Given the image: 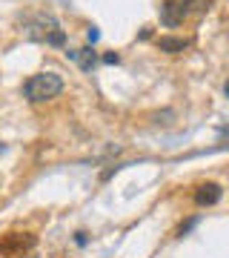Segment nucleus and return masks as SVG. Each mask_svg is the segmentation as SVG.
Wrapping results in <instances>:
<instances>
[{"label": "nucleus", "instance_id": "4", "mask_svg": "<svg viewBox=\"0 0 229 258\" xmlns=\"http://www.w3.org/2000/svg\"><path fill=\"white\" fill-rule=\"evenodd\" d=\"M183 9L178 6V0H166L164 6H161V23L164 26H169V29H175V26H181L183 23Z\"/></svg>", "mask_w": 229, "mask_h": 258}, {"label": "nucleus", "instance_id": "10", "mask_svg": "<svg viewBox=\"0 0 229 258\" xmlns=\"http://www.w3.org/2000/svg\"><path fill=\"white\" fill-rule=\"evenodd\" d=\"M195 224H198V218H192V221H189V224H183V227H181V235H186V232L192 230Z\"/></svg>", "mask_w": 229, "mask_h": 258}, {"label": "nucleus", "instance_id": "5", "mask_svg": "<svg viewBox=\"0 0 229 258\" xmlns=\"http://www.w3.org/2000/svg\"><path fill=\"white\" fill-rule=\"evenodd\" d=\"M66 55H69V60H74V63L81 66L83 72H92L95 63H98V55L92 49H74V52H66Z\"/></svg>", "mask_w": 229, "mask_h": 258}, {"label": "nucleus", "instance_id": "2", "mask_svg": "<svg viewBox=\"0 0 229 258\" xmlns=\"http://www.w3.org/2000/svg\"><path fill=\"white\" fill-rule=\"evenodd\" d=\"M32 244H35V238H32V235L20 238L18 232H9L6 238L0 241V252H3V255H20V252H23L26 247H32Z\"/></svg>", "mask_w": 229, "mask_h": 258}, {"label": "nucleus", "instance_id": "1", "mask_svg": "<svg viewBox=\"0 0 229 258\" xmlns=\"http://www.w3.org/2000/svg\"><path fill=\"white\" fill-rule=\"evenodd\" d=\"M63 92V78L55 72H40V75H32L26 83H23V95H26L32 103H43V101H52L57 95Z\"/></svg>", "mask_w": 229, "mask_h": 258}, {"label": "nucleus", "instance_id": "6", "mask_svg": "<svg viewBox=\"0 0 229 258\" xmlns=\"http://www.w3.org/2000/svg\"><path fill=\"white\" fill-rule=\"evenodd\" d=\"M158 46H161V52H166V55H178V52H183V49L189 46V40H186V37H161Z\"/></svg>", "mask_w": 229, "mask_h": 258}, {"label": "nucleus", "instance_id": "8", "mask_svg": "<svg viewBox=\"0 0 229 258\" xmlns=\"http://www.w3.org/2000/svg\"><path fill=\"white\" fill-rule=\"evenodd\" d=\"M43 40L49 43V46H63V43H66V35H63V29L52 26V29H49V32L43 35Z\"/></svg>", "mask_w": 229, "mask_h": 258}, {"label": "nucleus", "instance_id": "11", "mask_svg": "<svg viewBox=\"0 0 229 258\" xmlns=\"http://www.w3.org/2000/svg\"><path fill=\"white\" fill-rule=\"evenodd\" d=\"M118 60H120V57H118V55H115V52H109V55L103 57V63H118Z\"/></svg>", "mask_w": 229, "mask_h": 258}, {"label": "nucleus", "instance_id": "12", "mask_svg": "<svg viewBox=\"0 0 229 258\" xmlns=\"http://www.w3.org/2000/svg\"><path fill=\"white\" fill-rule=\"evenodd\" d=\"M223 95H226V98H229V81L223 83Z\"/></svg>", "mask_w": 229, "mask_h": 258}, {"label": "nucleus", "instance_id": "3", "mask_svg": "<svg viewBox=\"0 0 229 258\" xmlns=\"http://www.w3.org/2000/svg\"><path fill=\"white\" fill-rule=\"evenodd\" d=\"M223 198V189H220L218 184H201L198 189H195V204L198 207H215V204Z\"/></svg>", "mask_w": 229, "mask_h": 258}, {"label": "nucleus", "instance_id": "9", "mask_svg": "<svg viewBox=\"0 0 229 258\" xmlns=\"http://www.w3.org/2000/svg\"><path fill=\"white\" fill-rule=\"evenodd\" d=\"M86 37H89V43H98V37H101V32H98V29L92 26L89 32H86Z\"/></svg>", "mask_w": 229, "mask_h": 258}, {"label": "nucleus", "instance_id": "7", "mask_svg": "<svg viewBox=\"0 0 229 258\" xmlns=\"http://www.w3.org/2000/svg\"><path fill=\"white\" fill-rule=\"evenodd\" d=\"M178 6L183 9V15H203L212 6V0H178Z\"/></svg>", "mask_w": 229, "mask_h": 258}]
</instances>
